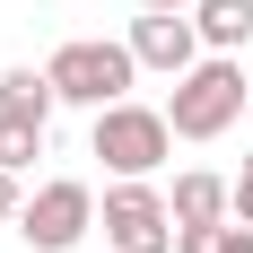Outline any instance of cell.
<instances>
[{"label": "cell", "instance_id": "6da1fadb", "mask_svg": "<svg viewBox=\"0 0 253 253\" xmlns=\"http://www.w3.org/2000/svg\"><path fill=\"white\" fill-rule=\"evenodd\" d=\"M236 114H245V52H201L166 96L175 140H218V131H236Z\"/></svg>", "mask_w": 253, "mask_h": 253}, {"label": "cell", "instance_id": "7a4b0ae2", "mask_svg": "<svg viewBox=\"0 0 253 253\" xmlns=\"http://www.w3.org/2000/svg\"><path fill=\"white\" fill-rule=\"evenodd\" d=\"M87 157H105V175H149L175 157V123H166V105H105V114H87Z\"/></svg>", "mask_w": 253, "mask_h": 253}, {"label": "cell", "instance_id": "3957f363", "mask_svg": "<svg viewBox=\"0 0 253 253\" xmlns=\"http://www.w3.org/2000/svg\"><path fill=\"white\" fill-rule=\"evenodd\" d=\"M52 87H61V105H87V114H105V105L131 96V79H140V52L114 44V35H70V44L44 61Z\"/></svg>", "mask_w": 253, "mask_h": 253}, {"label": "cell", "instance_id": "277c9868", "mask_svg": "<svg viewBox=\"0 0 253 253\" xmlns=\"http://www.w3.org/2000/svg\"><path fill=\"white\" fill-rule=\"evenodd\" d=\"M96 227H105L114 253H175V210H166V192H157L149 175H114L105 183Z\"/></svg>", "mask_w": 253, "mask_h": 253}, {"label": "cell", "instance_id": "5b68a950", "mask_svg": "<svg viewBox=\"0 0 253 253\" xmlns=\"http://www.w3.org/2000/svg\"><path fill=\"white\" fill-rule=\"evenodd\" d=\"M9 227H18V245H26V253H70L79 236L96 227V192H87L79 175H44Z\"/></svg>", "mask_w": 253, "mask_h": 253}, {"label": "cell", "instance_id": "8992f818", "mask_svg": "<svg viewBox=\"0 0 253 253\" xmlns=\"http://www.w3.org/2000/svg\"><path fill=\"white\" fill-rule=\"evenodd\" d=\"M123 44L140 52V70H157V79H183V70L210 52V44H201V26H192V9H140Z\"/></svg>", "mask_w": 253, "mask_h": 253}, {"label": "cell", "instance_id": "52a82bcc", "mask_svg": "<svg viewBox=\"0 0 253 253\" xmlns=\"http://www.w3.org/2000/svg\"><path fill=\"white\" fill-rule=\"evenodd\" d=\"M166 210H175V227H227L236 218V183H218V175H175V192H166Z\"/></svg>", "mask_w": 253, "mask_h": 253}, {"label": "cell", "instance_id": "ba28073f", "mask_svg": "<svg viewBox=\"0 0 253 253\" xmlns=\"http://www.w3.org/2000/svg\"><path fill=\"white\" fill-rule=\"evenodd\" d=\"M52 105H61L52 70H35V61H18V70H0V114H18V123H52Z\"/></svg>", "mask_w": 253, "mask_h": 253}, {"label": "cell", "instance_id": "9c48e42d", "mask_svg": "<svg viewBox=\"0 0 253 253\" xmlns=\"http://www.w3.org/2000/svg\"><path fill=\"white\" fill-rule=\"evenodd\" d=\"M192 26H201L210 52H245L253 44V0H192Z\"/></svg>", "mask_w": 253, "mask_h": 253}, {"label": "cell", "instance_id": "30bf717a", "mask_svg": "<svg viewBox=\"0 0 253 253\" xmlns=\"http://www.w3.org/2000/svg\"><path fill=\"white\" fill-rule=\"evenodd\" d=\"M35 157H44V123L0 114V166H9V175H35Z\"/></svg>", "mask_w": 253, "mask_h": 253}, {"label": "cell", "instance_id": "8fae6325", "mask_svg": "<svg viewBox=\"0 0 253 253\" xmlns=\"http://www.w3.org/2000/svg\"><path fill=\"white\" fill-rule=\"evenodd\" d=\"M26 210V175H9V166H0V218H18Z\"/></svg>", "mask_w": 253, "mask_h": 253}, {"label": "cell", "instance_id": "7c38bea8", "mask_svg": "<svg viewBox=\"0 0 253 253\" xmlns=\"http://www.w3.org/2000/svg\"><path fill=\"white\" fill-rule=\"evenodd\" d=\"M175 253H218V227H175Z\"/></svg>", "mask_w": 253, "mask_h": 253}, {"label": "cell", "instance_id": "4fadbf2b", "mask_svg": "<svg viewBox=\"0 0 253 253\" xmlns=\"http://www.w3.org/2000/svg\"><path fill=\"white\" fill-rule=\"evenodd\" d=\"M236 218L253 227V149H245V175H236Z\"/></svg>", "mask_w": 253, "mask_h": 253}, {"label": "cell", "instance_id": "5bb4252c", "mask_svg": "<svg viewBox=\"0 0 253 253\" xmlns=\"http://www.w3.org/2000/svg\"><path fill=\"white\" fill-rule=\"evenodd\" d=\"M218 253H253V227H245V218H227V227H218Z\"/></svg>", "mask_w": 253, "mask_h": 253}, {"label": "cell", "instance_id": "9a60e30c", "mask_svg": "<svg viewBox=\"0 0 253 253\" xmlns=\"http://www.w3.org/2000/svg\"><path fill=\"white\" fill-rule=\"evenodd\" d=\"M140 9H192V0H140Z\"/></svg>", "mask_w": 253, "mask_h": 253}, {"label": "cell", "instance_id": "2e32d148", "mask_svg": "<svg viewBox=\"0 0 253 253\" xmlns=\"http://www.w3.org/2000/svg\"><path fill=\"white\" fill-rule=\"evenodd\" d=\"M105 253H114V245H105Z\"/></svg>", "mask_w": 253, "mask_h": 253}]
</instances>
